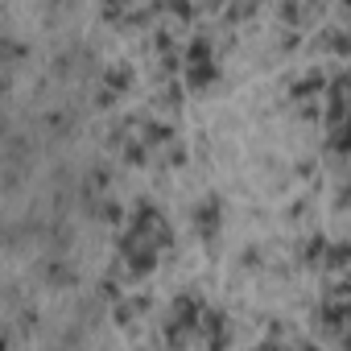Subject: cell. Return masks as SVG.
I'll return each instance as SVG.
<instances>
[{"label":"cell","mask_w":351,"mask_h":351,"mask_svg":"<svg viewBox=\"0 0 351 351\" xmlns=\"http://www.w3.org/2000/svg\"><path fill=\"white\" fill-rule=\"evenodd\" d=\"M219 219H223V203H219L215 195H207V199L195 207V228H199V236H203L207 244H215V236H219Z\"/></svg>","instance_id":"1"},{"label":"cell","mask_w":351,"mask_h":351,"mask_svg":"<svg viewBox=\"0 0 351 351\" xmlns=\"http://www.w3.org/2000/svg\"><path fill=\"white\" fill-rule=\"evenodd\" d=\"M153 265H157V248H153V244H141V248H132V252L124 256L128 277H145V273H153Z\"/></svg>","instance_id":"2"},{"label":"cell","mask_w":351,"mask_h":351,"mask_svg":"<svg viewBox=\"0 0 351 351\" xmlns=\"http://www.w3.org/2000/svg\"><path fill=\"white\" fill-rule=\"evenodd\" d=\"M203 335H207V347L211 351H223L228 347V322H223L219 310H207L203 314Z\"/></svg>","instance_id":"3"},{"label":"cell","mask_w":351,"mask_h":351,"mask_svg":"<svg viewBox=\"0 0 351 351\" xmlns=\"http://www.w3.org/2000/svg\"><path fill=\"white\" fill-rule=\"evenodd\" d=\"M219 79V66L215 62H186V87L191 91H203Z\"/></svg>","instance_id":"4"},{"label":"cell","mask_w":351,"mask_h":351,"mask_svg":"<svg viewBox=\"0 0 351 351\" xmlns=\"http://www.w3.org/2000/svg\"><path fill=\"white\" fill-rule=\"evenodd\" d=\"M351 265V244L347 240H339V244H326V256H322V269H330V273H339V269H347Z\"/></svg>","instance_id":"5"},{"label":"cell","mask_w":351,"mask_h":351,"mask_svg":"<svg viewBox=\"0 0 351 351\" xmlns=\"http://www.w3.org/2000/svg\"><path fill=\"white\" fill-rule=\"evenodd\" d=\"M173 141V128L161 124V120H149L145 124V149H157V145H169Z\"/></svg>","instance_id":"6"},{"label":"cell","mask_w":351,"mask_h":351,"mask_svg":"<svg viewBox=\"0 0 351 351\" xmlns=\"http://www.w3.org/2000/svg\"><path fill=\"white\" fill-rule=\"evenodd\" d=\"M322 46H326L330 54H343V58H351V29H335L330 38H322Z\"/></svg>","instance_id":"7"},{"label":"cell","mask_w":351,"mask_h":351,"mask_svg":"<svg viewBox=\"0 0 351 351\" xmlns=\"http://www.w3.org/2000/svg\"><path fill=\"white\" fill-rule=\"evenodd\" d=\"M132 83V71L128 66H112V71H104V87L108 91H124Z\"/></svg>","instance_id":"8"},{"label":"cell","mask_w":351,"mask_h":351,"mask_svg":"<svg viewBox=\"0 0 351 351\" xmlns=\"http://www.w3.org/2000/svg\"><path fill=\"white\" fill-rule=\"evenodd\" d=\"M42 277H46L50 285H71V281H75V273H71V269H66L62 261H50V265L42 269Z\"/></svg>","instance_id":"9"},{"label":"cell","mask_w":351,"mask_h":351,"mask_svg":"<svg viewBox=\"0 0 351 351\" xmlns=\"http://www.w3.org/2000/svg\"><path fill=\"white\" fill-rule=\"evenodd\" d=\"M145 157H149V149H145V141H128V145H124V161H128V165H141Z\"/></svg>","instance_id":"10"},{"label":"cell","mask_w":351,"mask_h":351,"mask_svg":"<svg viewBox=\"0 0 351 351\" xmlns=\"http://www.w3.org/2000/svg\"><path fill=\"white\" fill-rule=\"evenodd\" d=\"M99 215H104L108 223H120V219H124V207H120V203H99Z\"/></svg>","instance_id":"11"},{"label":"cell","mask_w":351,"mask_h":351,"mask_svg":"<svg viewBox=\"0 0 351 351\" xmlns=\"http://www.w3.org/2000/svg\"><path fill=\"white\" fill-rule=\"evenodd\" d=\"M240 265H244V269H256V265H261V248H244Z\"/></svg>","instance_id":"12"},{"label":"cell","mask_w":351,"mask_h":351,"mask_svg":"<svg viewBox=\"0 0 351 351\" xmlns=\"http://www.w3.org/2000/svg\"><path fill=\"white\" fill-rule=\"evenodd\" d=\"M339 203H343V207H351V182H347V186L339 191Z\"/></svg>","instance_id":"13"},{"label":"cell","mask_w":351,"mask_h":351,"mask_svg":"<svg viewBox=\"0 0 351 351\" xmlns=\"http://www.w3.org/2000/svg\"><path fill=\"white\" fill-rule=\"evenodd\" d=\"M339 347H343V351H351V330H343V335H339Z\"/></svg>","instance_id":"14"},{"label":"cell","mask_w":351,"mask_h":351,"mask_svg":"<svg viewBox=\"0 0 351 351\" xmlns=\"http://www.w3.org/2000/svg\"><path fill=\"white\" fill-rule=\"evenodd\" d=\"M256 351H281V347H277V343H265V347H256Z\"/></svg>","instance_id":"15"}]
</instances>
